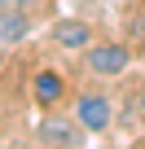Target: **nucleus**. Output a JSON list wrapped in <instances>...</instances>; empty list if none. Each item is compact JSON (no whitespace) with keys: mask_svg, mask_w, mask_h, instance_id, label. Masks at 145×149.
<instances>
[{"mask_svg":"<svg viewBox=\"0 0 145 149\" xmlns=\"http://www.w3.org/2000/svg\"><path fill=\"white\" fill-rule=\"evenodd\" d=\"M53 40H57L62 48H70V53H88V48H92V31H88V22H79V18H62V22L53 26Z\"/></svg>","mask_w":145,"mask_h":149,"instance_id":"nucleus-5","label":"nucleus"},{"mask_svg":"<svg viewBox=\"0 0 145 149\" xmlns=\"http://www.w3.org/2000/svg\"><path fill=\"white\" fill-rule=\"evenodd\" d=\"M75 118H79L84 132H106L114 123V110L101 92H84V97H75Z\"/></svg>","mask_w":145,"mask_h":149,"instance_id":"nucleus-2","label":"nucleus"},{"mask_svg":"<svg viewBox=\"0 0 145 149\" xmlns=\"http://www.w3.org/2000/svg\"><path fill=\"white\" fill-rule=\"evenodd\" d=\"M88 70L110 79V74H123L127 70V48L123 44H92L88 48Z\"/></svg>","mask_w":145,"mask_h":149,"instance_id":"nucleus-3","label":"nucleus"},{"mask_svg":"<svg viewBox=\"0 0 145 149\" xmlns=\"http://www.w3.org/2000/svg\"><path fill=\"white\" fill-rule=\"evenodd\" d=\"M79 136H84L79 118H62L57 110H48V114L35 123V140H40V145H48V149H75V145H79Z\"/></svg>","mask_w":145,"mask_h":149,"instance_id":"nucleus-1","label":"nucleus"},{"mask_svg":"<svg viewBox=\"0 0 145 149\" xmlns=\"http://www.w3.org/2000/svg\"><path fill=\"white\" fill-rule=\"evenodd\" d=\"M27 35V9H0V44L13 48Z\"/></svg>","mask_w":145,"mask_h":149,"instance_id":"nucleus-6","label":"nucleus"},{"mask_svg":"<svg viewBox=\"0 0 145 149\" xmlns=\"http://www.w3.org/2000/svg\"><path fill=\"white\" fill-rule=\"evenodd\" d=\"M31 0H0V9H27Z\"/></svg>","mask_w":145,"mask_h":149,"instance_id":"nucleus-7","label":"nucleus"},{"mask_svg":"<svg viewBox=\"0 0 145 149\" xmlns=\"http://www.w3.org/2000/svg\"><path fill=\"white\" fill-rule=\"evenodd\" d=\"M141 114H145V88H141Z\"/></svg>","mask_w":145,"mask_h":149,"instance_id":"nucleus-8","label":"nucleus"},{"mask_svg":"<svg viewBox=\"0 0 145 149\" xmlns=\"http://www.w3.org/2000/svg\"><path fill=\"white\" fill-rule=\"evenodd\" d=\"M31 97H35V105L57 110V105H62V97H66V79H62L57 70H40L35 79H31Z\"/></svg>","mask_w":145,"mask_h":149,"instance_id":"nucleus-4","label":"nucleus"}]
</instances>
